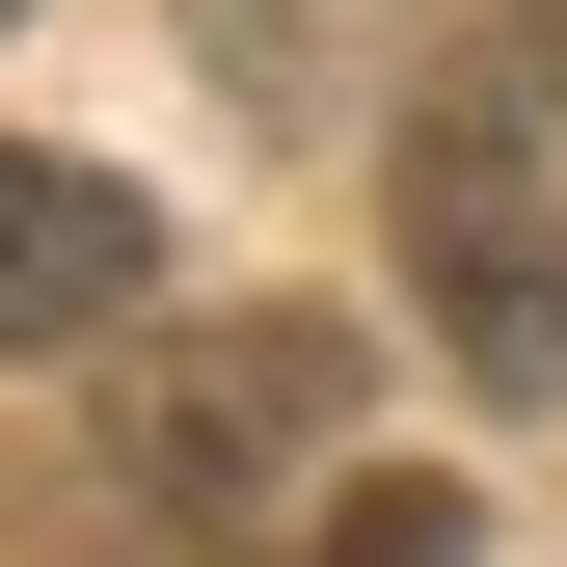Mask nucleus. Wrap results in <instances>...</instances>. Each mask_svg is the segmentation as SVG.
<instances>
[{
  "label": "nucleus",
  "instance_id": "4",
  "mask_svg": "<svg viewBox=\"0 0 567 567\" xmlns=\"http://www.w3.org/2000/svg\"><path fill=\"white\" fill-rule=\"evenodd\" d=\"M189 54L244 109H351V0H189Z\"/></svg>",
  "mask_w": 567,
  "mask_h": 567
},
{
  "label": "nucleus",
  "instance_id": "1",
  "mask_svg": "<svg viewBox=\"0 0 567 567\" xmlns=\"http://www.w3.org/2000/svg\"><path fill=\"white\" fill-rule=\"evenodd\" d=\"M405 298L486 405H567V0H514L405 82Z\"/></svg>",
  "mask_w": 567,
  "mask_h": 567
},
{
  "label": "nucleus",
  "instance_id": "2",
  "mask_svg": "<svg viewBox=\"0 0 567 567\" xmlns=\"http://www.w3.org/2000/svg\"><path fill=\"white\" fill-rule=\"evenodd\" d=\"M324 433H351V324H298V298H244V324H189V351H135V379H109V486H135V514H189V540L270 514Z\"/></svg>",
  "mask_w": 567,
  "mask_h": 567
},
{
  "label": "nucleus",
  "instance_id": "3",
  "mask_svg": "<svg viewBox=\"0 0 567 567\" xmlns=\"http://www.w3.org/2000/svg\"><path fill=\"white\" fill-rule=\"evenodd\" d=\"M135 298H163V217L54 135H0V351H109Z\"/></svg>",
  "mask_w": 567,
  "mask_h": 567
},
{
  "label": "nucleus",
  "instance_id": "5",
  "mask_svg": "<svg viewBox=\"0 0 567 567\" xmlns=\"http://www.w3.org/2000/svg\"><path fill=\"white\" fill-rule=\"evenodd\" d=\"M298 567H486V514H460V486H351Z\"/></svg>",
  "mask_w": 567,
  "mask_h": 567
}]
</instances>
